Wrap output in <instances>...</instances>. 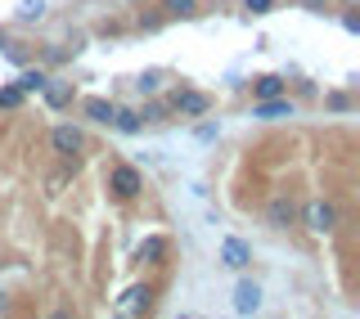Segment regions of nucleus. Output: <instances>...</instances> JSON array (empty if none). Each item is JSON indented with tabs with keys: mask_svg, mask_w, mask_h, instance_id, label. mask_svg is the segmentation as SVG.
<instances>
[{
	"mask_svg": "<svg viewBox=\"0 0 360 319\" xmlns=\"http://www.w3.org/2000/svg\"><path fill=\"white\" fill-rule=\"evenodd\" d=\"M50 144H54V153L72 157V153H82V149H86V135L77 131V126H54V135H50Z\"/></svg>",
	"mask_w": 360,
	"mask_h": 319,
	"instance_id": "nucleus-1",
	"label": "nucleus"
},
{
	"mask_svg": "<svg viewBox=\"0 0 360 319\" xmlns=\"http://www.w3.org/2000/svg\"><path fill=\"white\" fill-rule=\"evenodd\" d=\"M333 225H338V211L329 207V202H311V207H307V230L333 234Z\"/></svg>",
	"mask_w": 360,
	"mask_h": 319,
	"instance_id": "nucleus-2",
	"label": "nucleus"
},
{
	"mask_svg": "<svg viewBox=\"0 0 360 319\" xmlns=\"http://www.w3.org/2000/svg\"><path fill=\"white\" fill-rule=\"evenodd\" d=\"M266 221L275 225V230H288V225L297 221V207H292V198H284V193H279V198H270V207H266Z\"/></svg>",
	"mask_w": 360,
	"mask_h": 319,
	"instance_id": "nucleus-3",
	"label": "nucleus"
},
{
	"mask_svg": "<svg viewBox=\"0 0 360 319\" xmlns=\"http://www.w3.org/2000/svg\"><path fill=\"white\" fill-rule=\"evenodd\" d=\"M112 189H117L122 198H135V193H140V171H135V167H117V171H112Z\"/></svg>",
	"mask_w": 360,
	"mask_h": 319,
	"instance_id": "nucleus-4",
	"label": "nucleus"
},
{
	"mask_svg": "<svg viewBox=\"0 0 360 319\" xmlns=\"http://www.w3.org/2000/svg\"><path fill=\"white\" fill-rule=\"evenodd\" d=\"M172 104L180 112H189V117H198V112H207V95H198V90H176Z\"/></svg>",
	"mask_w": 360,
	"mask_h": 319,
	"instance_id": "nucleus-5",
	"label": "nucleus"
},
{
	"mask_svg": "<svg viewBox=\"0 0 360 319\" xmlns=\"http://www.w3.org/2000/svg\"><path fill=\"white\" fill-rule=\"evenodd\" d=\"M221 256H225V266H230V270H243L248 261H252L248 243H239V238H225V243H221Z\"/></svg>",
	"mask_w": 360,
	"mask_h": 319,
	"instance_id": "nucleus-6",
	"label": "nucleus"
},
{
	"mask_svg": "<svg viewBox=\"0 0 360 319\" xmlns=\"http://www.w3.org/2000/svg\"><path fill=\"white\" fill-rule=\"evenodd\" d=\"M257 306H262V288H257V283H239V292H234V311L252 315Z\"/></svg>",
	"mask_w": 360,
	"mask_h": 319,
	"instance_id": "nucleus-7",
	"label": "nucleus"
},
{
	"mask_svg": "<svg viewBox=\"0 0 360 319\" xmlns=\"http://www.w3.org/2000/svg\"><path fill=\"white\" fill-rule=\"evenodd\" d=\"M257 117H266V122L292 117V104H288V99H266V104H257Z\"/></svg>",
	"mask_w": 360,
	"mask_h": 319,
	"instance_id": "nucleus-8",
	"label": "nucleus"
},
{
	"mask_svg": "<svg viewBox=\"0 0 360 319\" xmlns=\"http://www.w3.org/2000/svg\"><path fill=\"white\" fill-rule=\"evenodd\" d=\"M149 297H153L149 288H127V297H122L117 306H122L127 315H135V311H149Z\"/></svg>",
	"mask_w": 360,
	"mask_h": 319,
	"instance_id": "nucleus-9",
	"label": "nucleus"
},
{
	"mask_svg": "<svg viewBox=\"0 0 360 319\" xmlns=\"http://www.w3.org/2000/svg\"><path fill=\"white\" fill-rule=\"evenodd\" d=\"M112 112H117V108H112L108 99H86V117H95V122H112Z\"/></svg>",
	"mask_w": 360,
	"mask_h": 319,
	"instance_id": "nucleus-10",
	"label": "nucleus"
},
{
	"mask_svg": "<svg viewBox=\"0 0 360 319\" xmlns=\"http://www.w3.org/2000/svg\"><path fill=\"white\" fill-rule=\"evenodd\" d=\"M167 252V238H144V243H140V261H158V256H162Z\"/></svg>",
	"mask_w": 360,
	"mask_h": 319,
	"instance_id": "nucleus-11",
	"label": "nucleus"
},
{
	"mask_svg": "<svg viewBox=\"0 0 360 319\" xmlns=\"http://www.w3.org/2000/svg\"><path fill=\"white\" fill-rule=\"evenodd\" d=\"M45 86V72H22L18 77V90H22V95H27V90H41Z\"/></svg>",
	"mask_w": 360,
	"mask_h": 319,
	"instance_id": "nucleus-12",
	"label": "nucleus"
},
{
	"mask_svg": "<svg viewBox=\"0 0 360 319\" xmlns=\"http://www.w3.org/2000/svg\"><path fill=\"white\" fill-rule=\"evenodd\" d=\"M41 90H45V99H50L54 108H59V104H68V95H72L68 86H41Z\"/></svg>",
	"mask_w": 360,
	"mask_h": 319,
	"instance_id": "nucleus-13",
	"label": "nucleus"
},
{
	"mask_svg": "<svg viewBox=\"0 0 360 319\" xmlns=\"http://www.w3.org/2000/svg\"><path fill=\"white\" fill-rule=\"evenodd\" d=\"M257 95H262V99H275L279 95V77H262V82H257Z\"/></svg>",
	"mask_w": 360,
	"mask_h": 319,
	"instance_id": "nucleus-14",
	"label": "nucleus"
},
{
	"mask_svg": "<svg viewBox=\"0 0 360 319\" xmlns=\"http://www.w3.org/2000/svg\"><path fill=\"white\" fill-rule=\"evenodd\" d=\"M112 122H117L122 131H140V112H112Z\"/></svg>",
	"mask_w": 360,
	"mask_h": 319,
	"instance_id": "nucleus-15",
	"label": "nucleus"
},
{
	"mask_svg": "<svg viewBox=\"0 0 360 319\" xmlns=\"http://www.w3.org/2000/svg\"><path fill=\"white\" fill-rule=\"evenodd\" d=\"M41 9H45V0H22V5H18V18H41Z\"/></svg>",
	"mask_w": 360,
	"mask_h": 319,
	"instance_id": "nucleus-16",
	"label": "nucleus"
},
{
	"mask_svg": "<svg viewBox=\"0 0 360 319\" xmlns=\"http://www.w3.org/2000/svg\"><path fill=\"white\" fill-rule=\"evenodd\" d=\"M0 104H5V108H14V104H22V90H18V86L0 90Z\"/></svg>",
	"mask_w": 360,
	"mask_h": 319,
	"instance_id": "nucleus-17",
	"label": "nucleus"
},
{
	"mask_svg": "<svg viewBox=\"0 0 360 319\" xmlns=\"http://www.w3.org/2000/svg\"><path fill=\"white\" fill-rule=\"evenodd\" d=\"M167 9L172 14H194V0H167Z\"/></svg>",
	"mask_w": 360,
	"mask_h": 319,
	"instance_id": "nucleus-18",
	"label": "nucleus"
},
{
	"mask_svg": "<svg viewBox=\"0 0 360 319\" xmlns=\"http://www.w3.org/2000/svg\"><path fill=\"white\" fill-rule=\"evenodd\" d=\"M270 5H275V0H248V9H252V14H266Z\"/></svg>",
	"mask_w": 360,
	"mask_h": 319,
	"instance_id": "nucleus-19",
	"label": "nucleus"
},
{
	"mask_svg": "<svg viewBox=\"0 0 360 319\" xmlns=\"http://www.w3.org/2000/svg\"><path fill=\"white\" fill-rule=\"evenodd\" d=\"M302 5H324V0H302Z\"/></svg>",
	"mask_w": 360,
	"mask_h": 319,
	"instance_id": "nucleus-20",
	"label": "nucleus"
}]
</instances>
